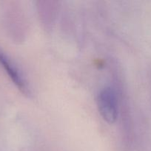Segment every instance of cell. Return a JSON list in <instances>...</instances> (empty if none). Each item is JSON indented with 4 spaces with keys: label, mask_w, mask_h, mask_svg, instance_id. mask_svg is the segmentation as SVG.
I'll use <instances>...</instances> for the list:
<instances>
[{
    "label": "cell",
    "mask_w": 151,
    "mask_h": 151,
    "mask_svg": "<svg viewBox=\"0 0 151 151\" xmlns=\"http://www.w3.org/2000/svg\"><path fill=\"white\" fill-rule=\"evenodd\" d=\"M98 107L103 119L107 123L113 124L118 116L117 100L115 91L110 87H105L101 90L98 96Z\"/></svg>",
    "instance_id": "6da1fadb"
},
{
    "label": "cell",
    "mask_w": 151,
    "mask_h": 151,
    "mask_svg": "<svg viewBox=\"0 0 151 151\" xmlns=\"http://www.w3.org/2000/svg\"><path fill=\"white\" fill-rule=\"evenodd\" d=\"M0 63L2 64L9 77L11 78L12 81L19 88V89L25 95H30L29 88L27 86L26 82L21 75L18 68L16 67V64L1 49H0Z\"/></svg>",
    "instance_id": "7a4b0ae2"
}]
</instances>
